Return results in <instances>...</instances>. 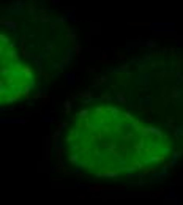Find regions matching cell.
Masks as SVG:
<instances>
[{
    "label": "cell",
    "instance_id": "7a4b0ae2",
    "mask_svg": "<svg viewBox=\"0 0 183 205\" xmlns=\"http://www.w3.org/2000/svg\"><path fill=\"white\" fill-rule=\"evenodd\" d=\"M2 104H11L22 99L33 84V76L29 65L19 57L13 44L2 36V66H0Z\"/></svg>",
    "mask_w": 183,
    "mask_h": 205
},
{
    "label": "cell",
    "instance_id": "6da1fadb",
    "mask_svg": "<svg viewBox=\"0 0 183 205\" xmlns=\"http://www.w3.org/2000/svg\"><path fill=\"white\" fill-rule=\"evenodd\" d=\"M172 151L169 134L114 104H92L73 118L70 163L98 178L131 177L160 167Z\"/></svg>",
    "mask_w": 183,
    "mask_h": 205
}]
</instances>
